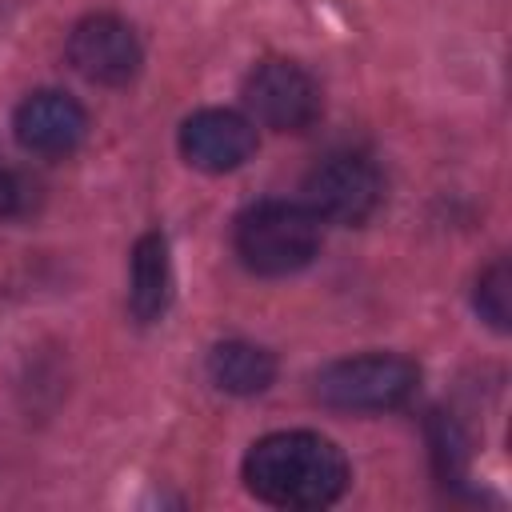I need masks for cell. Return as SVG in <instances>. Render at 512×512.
Instances as JSON below:
<instances>
[{
	"mask_svg": "<svg viewBox=\"0 0 512 512\" xmlns=\"http://www.w3.org/2000/svg\"><path fill=\"white\" fill-rule=\"evenodd\" d=\"M244 484L272 508H328L348 488V460L328 436L272 432L248 448Z\"/></svg>",
	"mask_w": 512,
	"mask_h": 512,
	"instance_id": "6da1fadb",
	"label": "cell"
},
{
	"mask_svg": "<svg viewBox=\"0 0 512 512\" xmlns=\"http://www.w3.org/2000/svg\"><path fill=\"white\" fill-rule=\"evenodd\" d=\"M320 252V220L304 204L260 200L236 220V256L256 276H292Z\"/></svg>",
	"mask_w": 512,
	"mask_h": 512,
	"instance_id": "7a4b0ae2",
	"label": "cell"
},
{
	"mask_svg": "<svg viewBox=\"0 0 512 512\" xmlns=\"http://www.w3.org/2000/svg\"><path fill=\"white\" fill-rule=\"evenodd\" d=\"M420 384V368L396 352H364L344 356L316 376V396L328 408L344 412H384L400 408Z\"/></svg>",
	"mask_w": 512,
	"mask_h": 512,
	"instance_id": "3957f363",
	"label": "cell"
},
{
	"mask_svg": "<svg viewBox=\"0 0 512 512\" xmlns=\"http://www.w3.org/2000/svg\"><path fill=\"white\" fill-rule=\"evenodd\" d=\"M384 200L380 168L360 152H332L304 176V208L316 220L364 224Z\"/></svg>",
	"mask_w": 512,
	"mask_h": 512,
	"instance_id": "277c9868",
	"label": "cell"
},
{
	"mask_svg": "<svg viewBox=\"0 0 512 512\" xmlns=\"http://www.w3.org/2000/svg\"><path fill=\"white\" fill-rule=\"evenodd\" d=\"M244 104L252 120L276 132H304L320 116L316 80L292 60H264L244 80Z\"/></svg>",
	"mask_w": 512,
	"mask_h": 512,
	"instance_id": "5b68a950",
	"label": "cell"
},
{
	"mask_svg": "<svg viewBox=\"0 0 512 512\" xmlns=\"http://www.w3.org/2000/svg\"><path fill=\"white\" fill-rule=\"evenodd\" d=\"M68 64L92 80V84H104V88H120L128 84L140 64H144V52H140V40L136 32L120 20V16H84L72 36H68Z\"/></svg>",
	"mask_w": 512,
	"mask_h": 512,
	"instance_id": "8992f818",
	"label": "cell"
},
{
	"mask_svg": "<svg viewBox=\"0 0 512 512\" xmlns=\"http://www.w3.org/2000/svg\"><path fill=\"white\" fill-rule=\"evenodd\" d=\"M12 128H16V140L24 152L32 156H44V160H60V156H72L84 136H88V112L64 96V92H32L20 100L16 116H12Z\"/></svg>",
	"mask_w": 512,
	"mask_h": 512,
	"instance_id": "52a82bcc",
	"label": "cell"
},
{
	"mask_svg": "<svg viewBox=\"0 0 512 512\" xmlns=\"http://www.w3.org/2000/svg\"><path fill=\"white\" fill-rule=\"evenodd\" d=\"M180 152L200 172H232L256 152V124L232 108H200L180 124Z\"/></svg>",
	"mask_w": 512,
	"mask_h": 512,
	"instance_id": "ba28073f",
	"label": "cell"
},
{
	"mask_svg": "<svg viewBox=\"0 0 512 512\" xmlns=\"http://www.w3.org/2000/svg\"><path fill=\"white\" fill-rule=\"evenodd\" d=\"M172 300V256L164 232H144L132 248V284L128 304L140 324H156Z\"/></svg>",
	"mask_w": 512,
	"mask_h": 512,
	"instance_id": "9c48e42d",
	"label": "cell"
},
{
	"mask_svg": "<svg viewBox=\"0 0 512 512\" xmlns=\"http://www.w3.org/2000/svg\"><path fill=\"white\" fill-rule=\"evenodd\" d=\"M208 376L220 392L256 396L276 380V360H272V352H264L248 340H224L208 352Z\"/></svg>",
	"mask_w": 512,
	"mask_h": 512,
	"instance_id": "30bf717a",
	"label": "cell"
},
{
	"mask_svg": "<svg viewBox=\"0 0 512 512\" xmlns=\"http://www.w3.org/2000/svg\"><path fill=\"white\" fill-rule=\"evenodd\" d=\"M508 260H492L480 280H476V312L496 328V332H508Z\"/></svg>",
	"mask_w": 512,
	"mask_h": 512,
	"instance_id": "8fae6325",
	"label": "cell"
},
{
	"mask_svg": "<svg viewBox=\"0 0 512 512\" xmlns=\"http://www.w3.org/2000/svg\"><path fill=\"white\" fill-rule=\"evenodd\" d=\"M432 456H436V472L444 480H460L464 476V464H468V444L460 436V428L436 412L432 420Z\"/></svg>",
	"mask_w": 512,
	"mask_h": 512,
	"instance_id": "7c38bea8",
	"label": "cell"
},
{
	"mask_svg": "<svg viewBox=\"0 0 512 512\" xmlns=\"http://www.w3.org/2000/svg\"><path fill=\"white\" fill-rule=\"evenodd\" d=\"M32 208V184L12 168H0V216H24Z\"/></svg>",
	"mask_w": 512,
	"mask_h": 512,
	"instance_id": "4fadbf2b",
	"label": "cell"
}]
</instances>
